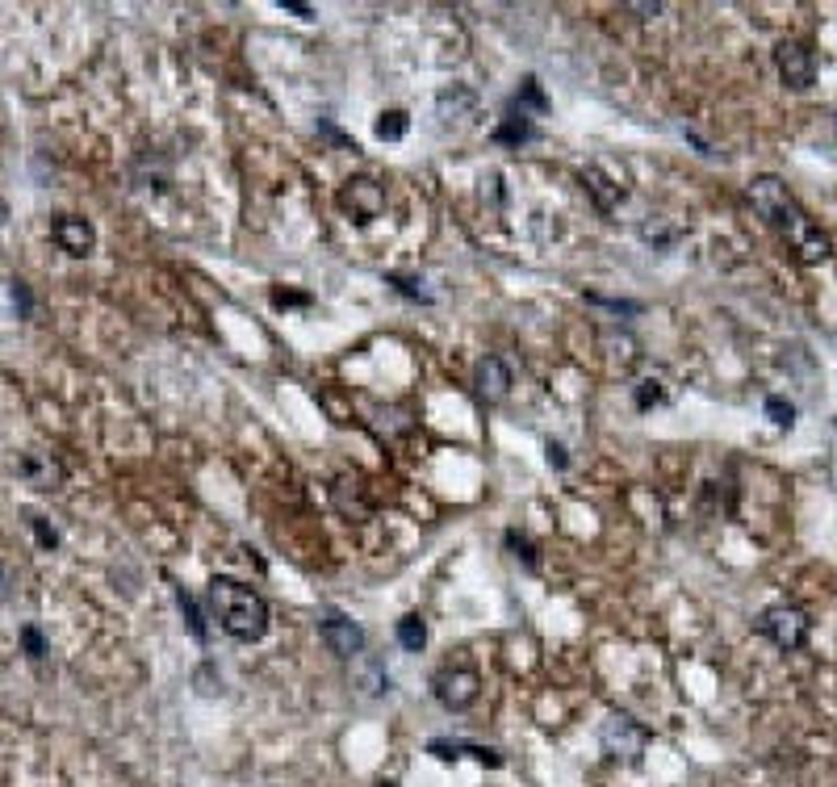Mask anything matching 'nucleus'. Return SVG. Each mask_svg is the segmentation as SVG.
Listing matches in <instances>:
<instances>
[{
  "label": "nucleus",
  "instance_id": "f257e3e1",
  "mask_svg": "<svg viewBox=\"0 0 837 787\" xmlns=\"http://www.w3.org/2000/svg\"><path fill=\"white\" fill-rule=\"evenodd\" d=\"M750 201H753V210L767 218V227H771L804 264H825V260L834 255L829 234L808 218V210L795 201V193L787 189L779 176H758V181H750Z\"/></svg>",
  "mask_w": 837,
  "mask_h": 787
},
{
  "label": "nucleus",
  "instance_id": "f03ea898",
  "mask_svg": "<svg viewBox=\"0 0 837 787\" xmlns=\"http://www.w3.org/2000/svg\"><path fill=\"white\" fill-rule=\"evenodd\" d=\"M209 608L222 624V633L235 641H260L269 633V603L251 587L235 578H214L209 582Z\"/></svg>",
  "mask_w": 837,
  "mask_h": 787
},
{
  "label": "nucleus",
  "instance_id": "7ed1b4c3",
  "mask_svg": "<svg viewBox=\"0 0 837 787\" xmlns=\"http://www.w3.org/2000/svg\"><path fill=\"white\" fill-rule=\"evenodd\" d=\"M758 628H762V637L774 641L779 649H787V654H795V649H804V645H808V633H813V620L804 616L800 608H787V603H774V608H767V612H762V620H758Z\"/></svg>",
  "mask_w": 837,
  "mask_h": 787
},
{
  "label": "nucleus",
  "instance_id": "20e7f679",
  "mask_svg": "<svg viewBox=\"0 0 837 787\" xmlns=\"http://www.w3.org/2000/svg\"><path fill=\"white\" fill-rule=\"evenodd\" d=\"M599 742L611 758H624V763H641L649 745V733L632 717H607L604 729H599Z\"/></svg>",
  "mask_w": 837,
  "mask_h": 787
},
{
  "label": "nucleus",
  "instance_id": "39448f33",
  "mask_svg": "<svg viewBox=\"0 0 837 787\" xmlns=\"http://www.w3.org/2000/svg\"><path fill=\"white\" fill-rule=\"evenodd\" d=\"M774 67H779L783 85L795 88V92L813 88V80H816V55L804 43H795V39L774 46Z\"/></svg>",
  "mask_w": 837,
  "mask_h": 787
},
{
  "label": "nucleus",
  "instance_id": "423d86ee",
  "mask_svg": "<svg viewBox=\"0 0 837 787\" xmlns=\"http://www.w3.org/2000/svg\"><path fill=\"white\" fill-rule=\"evenodd\" d=\"M339 206L348 210L352 222L365 227V222H373V218L385 214V189H381L377 181H369V176H356V181H348L344 193H339Z\"/></svg>",
  "mask_w": 837,
  "mask_h": 787
},
{
  "label": "nucleus",
  "instance_id": "0eeeda50",
  "mask_svg": "<svg viewBox=\"0 0 837 787\" xmlns=\"http://www.w3.org/2000/svg\"><path fill=\"white\" fill-rule=\"evenodd\" d=\"M432 687H436V700L444 703L448 712H465L469 703L478 700L481 679L474 670H465V666H453V670H439Z\"/></svg>",
  "mask_w": 837,
  "mask_h": 787
},
{
  "label": "nucleus",
  "instance_id": "6e6552de",
  "mask_svg": "<svg viewBox=\"0 0 837 787\" xmlns=\"http://www.w3.org/2000/svg\"><path fill=\"white\" fill-rule=\"evenodd\" d=\"M318 633L327 641V649L339 654V658H356L360 649H365V633H360V624L348 620L344 612H327L323 624H318Z\"/></svg>",
  "mask_w": 837,
  "mask_h": 787
},
{
  "label": "nucleus",
  "instance_id": "1a4fd4ad",
  "mask_svg": "<svg viewBox=\"0 0 837 787\" xmlns=\"http://www.w3.org/2000/svg\"><path fill=\"white\" fill-rule=\"evenodd\" d=\"M51 234H55V243H59L63 252L76 255V260L97 248V231H93V222L80 218V214H59L55 227H51Z\"/></svg>",
  "mask_w": 837,
  "mask_h": 787
},
{
  "label": "nucleus",
  "instance_id": "9d476101",
  "mask_svg": "<svg viewBox=\"0 0 837 787\" xmlns=\"http://www.w3.org/2000/svg\"><path fill=\"white\" fill-rule=\"evenodd\" d=\"M474 385H478V398L481 403H502L511 394V369L499 361V357H486L474 369Z\"/></svg>",
  "mask_w": 837,
  "mask_h": 787
},
{
  "label": "nucleus",
  "instance_id": "9b49d317",
  "mask_svg": "<svg viewBox=\"0 0 837 787\" xmlns=\"http://www.w3.org/2000/svg\"><path fill=\"white\" fill-rule=\"evenodd\" d=\"M427 754H436L439 763H457L460 754H469V758H478V763H486V766H502L499 750L474 745V742H444V737H436V742H427Z\"/></svg>",
  "mask_w": 837,
  "mask_h": 787
},
{
  "label": "nucleus",
  "instance_id": "f8f14e48",
  "mask_svg": "<svg viewBox=\"0 0 837 787\" xmlns=\"http://www.w3.org/2000/svg\"><path fill=\"white\" fill-rule=\"evenodd\" d=\"M21 478L30 482V487H39V490H55L59 487V466L46 457V452H25L21 457Z\"/></svg>",
  "mask_w": 837,
  "mask_h": 787
},
{
  "label": "nucleus",
  "instance_id": "ddd939ff",
  "mask_svg": "<svg viewBox=\"0 0 837 787\" xmlns=\"http://www.w3.org/2000/svg\"><path fill=\"white\" fill-rule=\"evenodd\" d=\"M583 185H586V193L595 197V206H599V210H616V206L624 201V185L607 181V176H604L599 168H586V172H583Z\"/></svg>",
  "mask_w": 837,
  "mask_h": 787
},
{
  "label": "nucleus",
  "instance_id": "4468645a",
  "mask_svg": "<svg viewBox=\"0 0 837 787\" xmlns=\"http://www.w3.org/2000/svg\"><path fill=\"white\" fill-rule=\"evenodd\" d=\"M436 109H439V127L448 122V113H465V122H474V113H478V97H474L465 85H453L448 92H439Z\"/></svg>",
  "mask_w": 837,
  "mask_h": 787
},
{
  "label": "nucleus",
  "instance_id": "2eb2a0df",
  "mask_svg": "<svg viewBox=\"0 0 837 787\" xmlns=\"http://www.w3.org/2000/svg\"><path fill=\"white\" fill-rule=\"evenodd\" d=\"M398 645L411 649V654H418V649L427 645V624H423L418 616H402L398 620Z\"/></svg>",
  "mask_w": 837,
  "mask_h": 787
},
{
  "label": "nucleus",
  "instance_id": "dca6fc26",
  "mask_svg": "<svg viewBox=\"0 0 837 787\" xmlns=\"http://www.w3.org/2000/svg\"><path fill=\"white\" fill-rule=\"evenodd\" d=\"M406 127H411V118H406L402 109H390V113H381V118H377V134H381V139H390V143H398V139L406 134Z\"/></svg>",
  "mask_w": 837,
  "mask_h": 787
},
{
  "label": "nucleus",
  "instance_id": "f3484780",
  "mask_svg": "<svg viewBox=\"0 0 837 787\" xmlns=\"http://www.w3.org/2000/svg\"><path fill=\"white\" fill-rule=\"evenodd\" d=\"M494 139H499V143H528V139H532V127H528V118H523V113L520 118L511 113V118H507V127H499Z\"/></svg>",
  "mask_w": 837,
  "mask_h": 787
},
{
  "label": "nucleus",
  "instance_id": "a211bd4d",
  "mask_svg": "<svg viewBox=\"0 0 837 787\" xmlns=\"http://www.w3.org/2000/svg\"><path fill=\"white\" fill-rule=\"evenodd\" d=\"M176 599H181V612H185L188 628H193V637L206 641V620H202V612H197V603H193V599H188L185 591H176Z\"/></svg>",
  "mask_w": 837,
  "mask_h": 787
},
{
  "label": "nucleus",
  "instance_id": "6ab92c4d",
  "mask_svg": "<svg viewBox=\"0 0 837 787\" xmlns=\"http://www.w3.org/2000/svg\"><path fill=\"white\" fill-rule=\"evenodd\" d=\"M21 645H25V658L30 662L46 658V641H42V633L34 628V624H25V628H21Z\"/></svg>",
  "mask_w": 837,
  "mask_h": 787
},
{
  "label": "nucleus",
  "instance_id": "aec40b11",
  "mask_svg": "<svg viewBox=\"0 0 837 787\" xmlns=\"http://www.w3.org/2000/svg\"><path fill=\"white\" fill-rule=\"evenodd\" d=\"M767 415H771L779 427H792L795 424V406L783 403V398H767Z\"/></svg>",
  "mask_w": 837,
  "mask_h": 787
},
{
  "label": "nucleus",
  "instance_id": "412c9836",
  "mask_svg": "<svg viewBox=\"0 0 837 787\" xmlns=\"http://www.w3.org/2000/svg\"><path fill=\"white\" fill-rule=\"evenodd\" d=\"M662 398H666V394H662V385H657V382H641V390H637V406H641V411L657 406Z\"/></svg>",
  "mask_w": 837,
  "mask_h": 787
},
{
  "label": "nucleus",
  "instance_id": "4be33fe9",
  "mask_svg": "<svg viewBox=\"0 0 837 787\" xmlns=\"http://www.w3.org/2000/svg\"><path fill=\"white\" fill-rule=\"evenodd\" d=\"M507 545L515 549V557H523L528 566H536V554H532V545H528V536H520V533H507Z\"/></svg>",
  "mask_w": 837,
  "mask_h": 787
},
{
  "label": "nucleus",
  "instance_id": "5701e85b",
  "mask_svg": "<svg viewBox=\"0 0 837 787\" xmlns=\"http://www.w3.org/2000/svg\"><path fill=\"white\" fill-rule=\"evenodd\" d=\"M523 101H528V106H532V109H544L541 85H536L532 76H528V80H523V88H520V106H523Z\"/></svg>",
  "mask_w": 837,
  "mask_h": 787
},
{
  "label": "nucleus",
  "instance_id": "b1692460",
  "mask_svg": "<svg viewBox=\"0 0 837 787\" xmlns=\"http://www.w3.org/2000/svg\"><path fill=\"white\" fill-rule=\"evenodd\" d=\"M30 524H34V533H39V540L46 545V549H55V545H59V533H55V528H46V520H42V515H30Z\"/></svg>",
  "mask_w": 837,
  "mask_h": 787
},
{
  "label": "nucleus",
  "instance_id": "393cba45",
  "mask_svg": "<svg viewBox=\"0 0 837 787\" xmlns=\"http://www.w3.org/2000/svg\"><path fill=\"white\" fill-rule=\"evenodd\" d=\"M548 461H553L557 469H565V448H562V445H553V440H548Z\"/></svg>",
  "mask_w": 837,
  "mask_h": 787
},
{
  "label": "nucleus",
  "instance_id": "a878e982",
  "mask_svg": "<svg viewBox=\"0 0 837 787\" xmlns=\"http://www.w3.org/2000/svg\"><path fill=\"white\" fill-rule=\"evenodd\" d=\"M290 13H297V18H311V4H297V0H281Z\"/></svg>",
  "mask_w": 837,
  "mask_h": 787
},
{
  "label": "nucleus",
  "instance_id": "bb28decb",
  "mask_svg": "<svg viewBox=\"0 0 837 787\" xmlns=\"http://www.w3.org/2000/svg\"><path fill=\"white\" fill-rule=\"evenodd\" d=\"M4 218H9V206H4V201H0V227H4Z\"/></svg>",
  "mask_w": 837,
  "mask_h": 787
},
{
  "label": "nucleus",
  "instance_id": "cd10ccee",
  "mask_svg": "<svg viewBox=\"0 0 837 787\" xmlns=\"http://www.w3.org/2000/svg\"><path fill=\"white\" fill-rule=\"evenodd\" d=\"M377 787H398V784H394V779H381V784H377Z\"/></svg>",
  "mask_w": 837,
  "mask_h": 787
}]
</instances>
